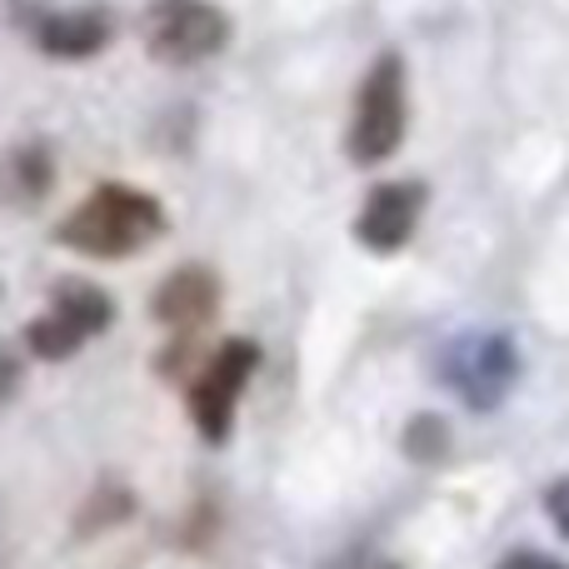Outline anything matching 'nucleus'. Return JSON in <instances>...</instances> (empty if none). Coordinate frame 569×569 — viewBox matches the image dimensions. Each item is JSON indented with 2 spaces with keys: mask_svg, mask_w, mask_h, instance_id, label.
Wrapping results in <instances>:
<instances>
[{
  "mask_svg": "<svg viewBox=\"0 0 569 569\" xmlns=\"http://www.w3.org/2000/svg\"><path fill=\"white\" fill-rule=\"evenodd\" d=\"M445 385L470 410H495L520 380V350L510 335H460L445 350Z\"/></svg>",
  "mask_w": 569,
  "mask_h": 569,
  "instance_id": "423d86ee",
  "label": "nucleus"
},
{
  "mask_svg": "<svg viewBox=\"0 0 569 569\" xmlns=\"http://www.w3.org/2000/svg\"><path fill=\"white\" fill-rule=\"evenodd\" d=\"M170 230L166 206L150 190H136L126 180H106L96 186L80 206L66 210V220L56 226V240L76 256L90 260H120L146 250L150 240H160Z\"/></svg>",
  "mask_w": 569,
  "mask_h": 569,
  "instance_id": "f257e3e1",
  "label": "nucleus"
},
{
  "mask_svg": "<svg viewBox=\"0 0 569 569\" xmlns=\"http://www.w3.org/2000/svg\"><path fill=\"white\" fill-rule=\"evenodd\" d=\"M256 365H260V345L256 340H220L216 350H210V360L190 375L186 405H190V420H196L200 440H210V445L230 440L236 405H240V395H246Z\"/></svg>",
  "mask_w": 569,
  "mask_h": 569,
  "instance_id": "20e7f679",
  "label": "nucleus"
},
{
  "mask_svg": "<svg viewBox=\"0 0 569 569\" xmlns=\"http://www.w3.org/2000/svg\"><path fill=\"white\" fill-rule=\"evenodd\" d=\"M16 390H20V360H16V350L0 345V405H6Z\"/></svg>",
  "mask_w": 569,
  "mask_h": 569,
  "instance_id": "2eb2a0df",
  "label": "nucleus"
},
{
  "mask_svg": "<svg viewBox=\"0 0 569 569\" xmlns=\"http://www.w3.org/2000/svg\"><path fill=\"white\" fill-rule=\"evenodd\" d=\"M116 320V300L90 280H60L50 290L46 315L26 325V345L40 360H70L76 350H86L96 335L110 330Z\"/></svg>",
  "mask_w": 569,
  "mask_h": 569,
  "instance_id": "39448f33",
  "label": "nucleus"
},
{
  "mask_svg": "<svg viewBox=\"0 0 569 569\" xmlns=\"http://www.w3.org/2000/svg\"><path fill=\"white\" fill-rule=\"evenodd\" d=\"M325 569H405V565L385 560V555H375V550H350V555H340V560H330Z\"/></svg>",
  "mask_w": 569,
  "mask_h": 569,
  "instance_id": "4468645a",
  "label": "nucleus"
},
{
  "mask_svg": "<svg viewBox=\"0 0 569 569\" xmlns=\"http://www.w3.org/2000/svg\"><path fill=\"white\" fill-rule=\"evenodd\" d=\"M425 200L430 196H425L420 180H385V186H375L365 196L360 216H355V240L365 250H375V256L405 250L425 220Z\"/></svg>",
  "mask_w": 569,
  "mask_h": 569,
  "instance_id": "0eeeda50",
  "label": "nucleus"
},
{
  "mask_svg": "<svg viewBox=\"0 0 569 569\" xmlns=\"http://www.w3.org/2000/svg\"><path fill=\"white\" fill-rule=\"evenodd\" d=\"M405 450H410L420 465L440 460V455L450 450V430H445L440 415H420V420H415L410 430H405Z\"/></svg>",
  "mask_w": 569,
  "mask_h": 569,
  "instance_id": "9b49d317",
  "label": "nucleus"
},
{
  "mask_svg": "<svg viewBox=\"0 0 569 569\" xmlns=\"http://www.w3.org/2000/svg\"><path fill=\"white\" fill-rule=\"evenodd\" d=\"M495 569H569V565L555 560V555H545V550H510Z\"/></svg>",
  "mask_w": 569,
  "mask_h": 569,
  "instance_id": "ddd939ff",
  "label": "nucleus"
},
{
  "mask_svg": "<svg viewBox=\"0 0 569 569\" xmlns=\"http://www.w3.org/2000/svg\"><path fill=\"white\" fill-rule=\"evenodd\" d=\"M405 126H410V90H405V60L385 50L370 70H365L360 90H355L350 130H345V150L355 166H385L400 150Z\"/></svg>",
  "mask_w": 569,
  "mask_h": 569,
  "instance_id": "f03ea898",
  "label": "nucleus"
},
{
  "mask_svg": "<svg viewBox=\"0 0 569 569\" xmlns=\"http://www.w3.org/2000/svg\"><path fill=\"white\" fill-rule=\"evenodd\" d=\"M56 186V160L46 146H16L0 156V200L6 206H36L46 190Z\"/></svg>",
  "mask_w": 569,
  "mask_h": 569,
  "instance_id": "9d476101",
  "label": "nucleus"
},
{
  "mask_svg": "<svg viewBox=\"0 0 569 569\" xmlns=\"http://www.w3.org/2000/svg\"><path fill=\"white\" fill-rule=\"evenodd\" d=\"M216 310H220V280H216V270H206V266L170 270V276L156 284V295H150V315L180 335H196L200 325L216 320Z\"/></svg>",
  "mask_w": 569,
  "mask_h": 569,
  "instance_id": "6e6552de",
  "label": "nucleus"
},
{
  "mask_svg": "<svg viewBox=\"0 0 569 569\" xmlns=\"http://www.w3.org/2000/svg\"><path fill=\"white\" fill-rule=\"evenodd\" d=\"M140 40L160 66H200L230 46V16L216 0H150Z\"/></svg>",
  "mask_w": 569,
  "mask_h": 569,
  "instance_id": "7ed1b4c3",
  "label": "nucleus"
},
{
  "mask_svg": "<svg viewBox=\"0 0 569 569\" xmlns=\"http://www.w3.org/2000/svg\"><path fill=\"white\" fill-rule=\"evenodd\" d=\"M36 46L56 60H90L110 46L106 10H56L36 26Z\"/></svg>",
  "mask_w": 569,
  "mask_h": 569,
  "instance_id": "1a4fd4ad",
  "label": "nucleus"
},
{
  "mask_svg": "<svg viewBox=\"0 0 569 569\" xmlns=\"http://www.w3.org/2000/svg\"><path fill=\"white\" fill-rule=\"evenodd\" d=\"M545 510H550L555 530L569 535V475H565V480H555L550 490H545Z\"/></svg>",
  "mask_w": 569,
  "mask_h": 569,
  "instance_id": "f8f14e48",
  "label": "nucleus"
}]
</instances>
